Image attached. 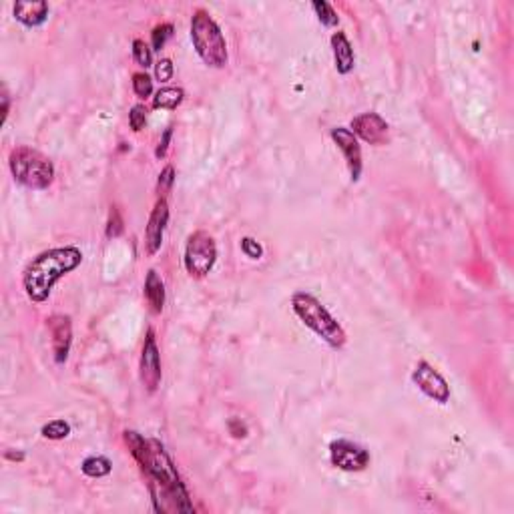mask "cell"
I'll use <instances>...</instances> for the list:
<instances>
[{
    "label": "cell",
    "mask_w": 514,
    "mask_h": 514,
    "mask_svg": "<svg viewBox=\"0 0 514 514\" xmlns=\"http://www.w3.org/2000/svg\"><path fill=\"white\" fill-rule=\"evenodd\" d=\"M123 436L131 454L139 462L143 472L149 476V488L155 500V508L159 513L161 510L191 513L193 506L187 500L189 496L185 493L177 468L159 440H145L135 430H127Z\"/></svg>",
    "instance_id": "obj_1"
},
{
    "label": "cell",
    "mask_w": 514,
    "mask_h": 514,
    "mask_svg": "<svg viewBox=\"0 0 514 514\" xmlns=\"http://www.w3.org/2000/svg\"><path fill=\"white\" fill-rule=\"evenodd\" d=\"M81 263H83V251L73 246L54 247L39 253L22 273V286L29 300L36 303L49 300L54 283L66 273L75 271Z\"/></svg>",
    "instance_id": "obj_2"
},
{
    "label": "cell",
    "mask_w": 514,
    "mask_h": 514,
    "mask_svg": "<svg viewBox=\"0 0 514 514\" xmlns=\"http://www.w3.org/2000/svg\"><path fill=\"white\" fill-rule=\"evenodd\" d=\"M291 308L311 332L318 333L330 348H333V350L343 348L348 336L340 326V321L321 306V301L318 298H313L311 293H306V291H298L291 298Z\"/></svg>",
    "instance_id": "obj_3"
},
{
    "label": "cell",
    "mask_w": 514,
    "mask_h": 514,
    "mask_svg": "<svg viewBox=\"0 0 514 514\" xmlns=\"http://www.w3.org/2000/svg\"><path fill=\"white\" fill-rule=\"evenodd\" d=\"M191 41L197 54L207 66L223 69L227 64V43L219 24L205 11H195L191 16Z\"/></svg>",
    "instance_id": "obj_4"
},
{
    "label": "cell",
    "mask_w": 514,
    "mask_h": 514,
    "mask_svg": "<svg viewBox=\"0 0 514 514\" xmlns=\"http://www.w3.org/2000/svg\"><path fill=\"white\" fill-rule=\"evenodd\" d=\"M9 167H11L14 179L29 189H46L54 179L53 161L43 155L41 151L31 149V147L12 149L11 157H9Z\"/></svg>",
    "instance_id": "obj_5"
},
{
    "label": "cell",
    "mask_w": 514,
    "mask_h": 514,
    "mask_svg": "<svg viewBox=\"0 0 514 514\" xmlns=\"http://www.w3.org/2000/svg\"><path fill=\"white\" fill-rule=\"evenodd\" d=\"M217 261L215 239L207 231H195L187 239L183 263L191 278H205Z\"/></svg>",
    "instance_id": "obj_6"
},
{
    "label": "cell",
    "mask_w": 514,
    "mask_h": 514,
    "mask_svg": "<svg viewBox=\"0 0 514 514\" xmlns=\"http://www.w3.org/2000/svg\"><path fill=\"white\" fill-rule=\"evenodd\" d=\"M412 380H414V384H416L426 396L432 398L434 402L446 404L450 400L448 382H446L444 376L440 374L434 366H430L426 360L418 362L414 372H412Z\"/></svg>",
    "instance_id": "obj_7"
},
{
    "label": "cell",
    "mask_w": 514,
    "mask_h": 514,
    "mask_svg": "<svg viewBox=\"0 0 514 514\" xmlns=\"http://www.w3.org/2000/svg\"><path fill=\"white\" fill-rule=\"evenodd\" d=\"M330 458L336 468L346 472H362L370 464L368 450L350 440H333L330 444Z\"/></svg>",
    "instance_id": "obj_8"
},
{
    "label": "cell",
    "mask_w": 514,
    "mask_h": 514,
    "mask_svg": "<svg viewBox=\"0 0 514 514\" xmlns=\"http://www.w3.org/2000/svg\"><path fill=\"white\" fill-rule=\"evenodd\" d=\"M139 376L143 386L147 388V392H155L161 384V356L157 342H155V333L153 330L147 332L145 343H143V352H141V366Z\"/></svg>",
    "instance_id": "obj_9"
},
{
    "label": "cell",
    "mask_w": 514,
    "mask_h": 514,
    "mask_svg": "<svg viewBox=\"0 0 514 514\" xmlns=\"http://www.w3.org/2000/svg\"><path fill=\"white\" fill-rule=\"evenodd\" d=\"M332 139L346 157L352 181H358L360 175H362V147L358 143V137L353 135L352 128L336 127L332 128Z\"/></svg>",
    "instance_id": "obj_10"
},
{
    "label": "cell",
    "mask_w": 514,
    "mask_h": 514,
    "mask_svg": "<svg viewBox=\"0 0 514 514\" xmlns=\"http://www.w3.org/2000/svg\"><path fill=\"white\" fill-rule=\"evenodd\" d=\"M49 332L53 336V352L56 364H64L69 352H71V343H73V323L71 318L64 313H54L46 320Z\"/></svg>",
    "instance_id": "obj_11"
},
{
    "label": "cell",
    "mask_w": 514,
    "mask_h": 514,
    "mask_svg": "<svg viewBox=\"0 0 514 514\" xmlns=\"http://www.w3.org/2000/svg\"><path fill=\"white\" fill-rule=\"evenodd\" d=\"M352 133L370 145H382L388 141V123L378 113H364L352 119Z\"/></svg>",
    "instance_id": "obj_12"
},
{
    "label": "cell",
    "mask_w": 514,
    "mask_h": 514,
    "mask_svg": "<svg viewBox=\"0 0 514 514\" xmlns=\"http://www.w3.org/2000/svg\"><path fill=\"white\" fill-rule=\"evenodd\" d=\"M169 221V205L161 197L155 209L149 215V223L145 227V246H147V253L155 256L163 246V236H165V227Z\"/></svg>",
    "instance_id": "obj_13"
},
{
    "label": "cell",
    "mask_w": 514,
    "mask_h": 514,
    "mask_svg": "<svg viewBox=\"0 0 514 514\" xmlns=\"http://www.w3.org/2000/svg\"><path fill=\"white\" fill-rule=\"evenodd\" d=\"M12 11L24 26H41L49 16V4L44 0H19Z\"/></svg>",
    "instance_id": "obj_14"
},
{
    "label": "cell",
    "mask_w": 514,
    "mask_h": 514,
    "mask_svg": "<svg viewBox=\"0 0 514 514\" xmlns=\"http://www.w3.org/2000/svg\"><path fill=\"white\" fill-rule=\"evenodd\" d=\"M332 49H333V59H336V69L340 75H348L353 71V64H356V54L348 36L342 31L333 32L332 34Z\"/></svg>",
    "instance_id": "obj_15"
},
{
    "label": "cell",
    "mask_w": 514,
    "mask_h": 514,
    "mask_svg": "<svg viewBox=\"0 0 514 514\" xmlns=\"http://www.w3.org/2000/svg\"><path fill=\"white\" fill-rule=\"evenodd\" d=\"M145 298L149 301L153 313H161L165 306V283L159 278L155 269H149L147 279H145Z\"/></svg>",
    "instance_id": "obj_16"
},
{
    "label": "cell",
    "mask_w": 514,
    "mask_h": 514,
    "mask_svg": "<svg viewBox=\"0 0 514 514\" xmlns=\"http://www.w3.org/2000/svg\"><path fill=\"white\" fill-rule=\"evenodd\" d=\"M183 96H185V93H183L181 86H163L157 91V95L153 96V107L173 111V109L181 105Z\"/></svg>",
    "instance_id": "obj_17"
},
{
    "label": "cell",
    "mask_w": 514,
    "mask_h": 514,
    "mask_svg": "<svg viewBox=\"0 0 514 514\" xmlns=\"http://www.w3.org/2000/svg\"><path fill=\"white\" fill-rule=\"evenodd\" d=\"M83 472H85L89 478H103L111 474V460L105 458V456H89L85 462H83Z\"/></svg>",
    "instance_id": "obj_18"
},
{
    "label": "cell",
    "mask_w": 514,
    "mask_h": 514,
    "mask_svg": "<svg viewBox=\"0 0 514 514\" xmlns=\"http://www.w3.org/2000/svg\"><path fill=\"white\" fill-rule=\"evenodd\" d=\"M311 6H313V11H316V14H318V19H320L321 24H326V26H338L340 16H338V12L333 11V6L330 4V2L316 0Z\"/></svg>",
    "instance_id": "obj_19"
},
{
    "label": "cell",
    "mask_w": 514,
    "mask_h": 514,
    "mask_svg": "<svg viewBox=\"0 0 514 514\" xmlns=\"http://www.w3.org/2000/svg\"><path fill=\"white\" fill-rule=\"evenodd\" d=\"M71 434V424L66 420H53L43 426V436L49 440H63Z\"/></svg>",
    "instance_id": "obj_20"
},
{
    "label": "cell",
    "mask_w": 514,
    "mask_h": 514,
    "mask_svg": "<svg viewBox=\"0 0 514 514\" xmlns=\"http://www.w3.org/2000/svg\"><path fill=\"white\" fill-rule=\"evenodd\" d=\"M133 59L137 61L139 66L149 69L151 63H153V49L143 39H135L133 41Z\"/></svg>",
    "instance_id": "obj_21"
},
{
    "label": "cell",
    "mask_w": 514,
    "mask_h": 514,
    "mask_svg": "<svg viewBox=\"0 0 514 514\" xmlns=\"http://www.w3.org/2000/svg\"><path fill=\"white\" fill-rule=\"evenodd\" d=\"M173 34V24L169 22H163V24H157L153 32H151V44H153V51H161L165 43L171 39Z\"/></svg>",
    "instance_id": "obj_22"
},
{
    "label": "cell",
    "mask_w": 514,
    "mask_h": 514,
    "mask_svg": "<svg viewBox=\"0 0 514 514\" xmlns=\"http://www.w3.org/2000/svg\"><path fill=\"white\" fill-rule=\"evenodd\" d=\"M133 91L139 99H147L153 93V81L147 73H135L133 75Z\"/></svg>",
    "instance_id": "obj_23"
},
{
    "label": "cell",
    "mask_w": 514,
    "mask_h": 514,
    "mask_svg": "<svg viewBox=\"0 0 514 514\" xmlns=\"http://www.w3.org/2000/svg\"><path fill=\"white\" fill-rule=\"evenodd\" d=\"M145 123H147V109L143 105H135L128 113V125L135 133H139L141 128L145 127Z\"/></svg>",
    "instance_id": "obj_24"
},
{
    "label": "cell",
    "mask_w": 514,
    "mask_h": 514,
    "mask_svg": "<svg viewBox=\"0 0 514 514\" xmlns=\"http://www.w3.org/2000/svg\"><path fill=\"white\" fill-rule=\"evenodd\" d=\"M241 251H243L249 259H259V257L263 256V247L259 246L256 239H251V237H243V239H241Z\"/></svg>",
    "instance_id": "obj_25"
},
{
    "label": "cell",
    "mask_w": 514,
    "mask_h": 514,
    "mask_svg": "<svg viewBox=\"0 0 514 514\" xmlns=\"http://www.w3.org/2000/svg\"><path fill=\"white\" fill-rule=\"evenodd\" d=\"M173 181H175V169H173V165H167L163 171H161L159 175V183H157V189H159V193H165L169 191L171 189V185Z\"/></svg>",
    "instance_id": "obj_26"
},
{
    "label": "cell",
    "mask_w": 514,
    "mask_h": 514,
    "mask_svg": "<svg viewBox=\"0 0 514 514\" xmlns=\"http://www.w3.org/2000/svg\"><path fill=\"white\" fill-rule=\"evenodd\" d=\"M155 76H157V81L161 83H167V81H171L173 79V63L169 59H161L157 66H155Z\"/></svg>",
    "instance_id": "obj_27"
},
{
    "label": "cell",
    "mask_w": 514,
    "mask_h": 514,
    "mask_svg": "<svg viewBox=\"0 0 514 514\" xmlns=\"http://www.w3.org/2000/svg\"><path fill=\"white\" fill-rule=\"evenodd\" d=\"M123 233V219H121V213L117 209L111 211V217H109V227H107V236L109 237H119Z\"/></svg>",
    "instance_id": "obj_28"
},
{
    "label": "cell",
    "mask_w": 514,
    "mask_h": 514,
    "mask_svg": "<svg viewBox=\"0 0 514 514\" xmlns=\"http://www.w3.org/2000/svg\"><path fill=\"white\" fill-rule=\"evenodd\" d=\"M171 135H173V128H165V133H163V139L159 141V147H157V151H155V157L157 159H163L165 155H167V147H169V139H171Z\"/></svg>",
    "instance_id": "obj_29"
},
{
    "label": "cell",
    "mask_w": 514,
    "mask_h": 514,
    "mask_svg": "<svg viewBox=\"0 0 514 514\" xmlns=\"http://www.w3.org/2000/svg\"><path fill=\"white\" fill-rule=\"evenodd\" d=\"M229 432L233 434V438H246L247 436V428L246 424L237 418H231L229 420Z\"/></svg>",
    "instance_id": "obj_30"
},
{
    "label": "cell",
    "mask_w": 514,
    "mask_h": 514,
    "mask_svg": "<svg viewBox=\"0 0 514 514\" xmlns=\"http://www.w3.org/2000/svg\"><path fill=\"white\" fill-rule=\"evenodd\" d=\"M4 456H6L9 460H19V462L24 460V454H22V452H16V454H14V452H6Z\"/></svg>",
    "instance_id": "obj_31"
},
{
    "label": "cell",
    "mask_w": 514,
    "mask_h": 514,
    "mask_svg": "<svg viewBox=\"0 0 514 514\" xmlns=\"http://www.w3.org/2000/svg\"><path fill=\"white\" fill-rule=\"evenodd\" d=\"M2 101H4V117H2V121H6V117H9V107H11V101H9V95L4 93V96H2Z\"/></svg>",
    "instance_id": "obj_32"
}]
</instances>
